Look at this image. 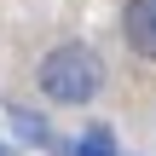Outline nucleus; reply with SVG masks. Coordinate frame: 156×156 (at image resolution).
<instances>
[{
    "label": "nucleus",
    "mask_w": 156,
    "mask_h": 156,
    "mask_svg": "<svg viewBox=\"0 0 156 156\" xmlns=\"http://www.w3.org/2000/svg\"><path fill=\"white\" fill-rule=\"evenodd\" d=\"M35 81H41V93H46L52 104H93V98L104 93V58H98L93 46L69 41V46H52V52L41 58Z\"/></svg>",
    "instance_id": "nucleus-1"
},
{
    "label": "nucleus",
    "mask_w": 156,
    "mask_h": 156,
    "mask_svg": "<svg viewBox=\"0 0 156 156\" xmlns=\"http://www.w3.org/2000/svg\"><path fill=\"white\" fill-rule=\"evenodd\" d=\"M0 156H17V151H12V145H0Z\"/></svg>",
    "instance_id": "nucleus-5"
},
{
    "label": "nucleus",
    "mask_w": 156,
    "mask_h": 156,
    "mask_svg": "<svg viewBox=\"0 0 156 156\" xmlns=\"http://www.w3.org/2000/svg\"><path fill=\"white\" fill-rule=\"evenodd\" d=\"M122 35L145 64H156V0H127L122 6Z\"/></svg>",
    "instance_id": "nucleus-3"
},
{
    "label": "nucleus",
    "mask_w": 156,
    "mask_h": 156,
    "mask_svg": "<svg viewBox=\"0 0 156 156\" xmlns=\"http://www.w3.org/2000/svg\"><path fill=\"white\" fill-rule=\"evenodd\" d=\"M6 122H12L17 145H35V151H46V156H69V139H64L41 110H29V104H6Z\"/></svg>",
    "instance_id": "nucleus-2"
},
{
    "label": "nucleus",
    "mask_w": 156,
    "mask_h": 156,
    "mask_svg": "<svg viewBox=\"0 0 156 156\" xmlns=\"http://www.w3.org/2000/svg\"><path fill=\"white\" fill-rule=\"evenodd\" d=\"M69 156H122L116 151V139H110V127H87L75 145H69Z\"/></svg>",
    "instance_id": "nucleus-4"
}]
</instances>
